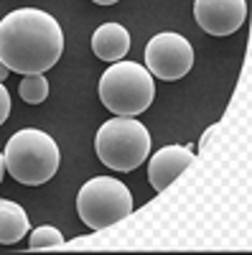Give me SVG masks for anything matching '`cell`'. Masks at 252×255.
<instances>
[{
	"label": "cell",
	"mask_w": 252,
	"mask_h": 255,
	"mask_svg": "<svg viewBox=\"0 0 252 255\" xmlns=\"http://www.w3.org/2000/svg\"><path fill=\"white\" fill-rule=\"evenodd\" d=\"M3 176H5V156L0 153V184H3Z\"/></svg>",
	"instance_id": "cell-15"
},
{
	"label": "cell",
	"mask_w": 252,
	"mask_h": 255,
	"mask_svg": "<svg viewBox=\"0 0 252 255\" xmlns=\"http://www.w3.org/2000/svg\"><path fill=\"white\" fill-rule=\"evenodd\" d=\"M64 51L59 20L38 8H18L0 20V61L15 74H44Z\"/></svg>",
	"instance_id": "cell-1"
},
{
	"label": "cell",
	"mask_w": 252,
	"mask_h": 255,
	"mask_svg": "<svg viewBox=\"0 0 252 255\" xmlns=\"http://www.w3.org/2000/svg\"><path fill=\"white\" fill-rule=\"evenodd\" d=\"M18 95L28 105H41L49 97V82L44 74H26L18 82Z\"/></svg>",
	"instance_id": "cell-11"
},
{
	"label": "cell",
	"mask_w": 252,
	"mask_h": 255,
	"mask_svg": "<svg viewBox=\"0 0 252 255\" xmlns=\"http://www.w3.org/2000/svg\"><path fill=\"white\" fill-rule=\"evenodd\" d=\"M194 163V151L186 145H166L153 153L148 163V179L156 191H163L171 186L188 166Z\"/></svg>",
	"instance_id": "cell-8"
},
{
	"label": "cell",
	"mask_w": 252,
	"mask_h": 255,
	"mask_svg": "<svg viewBox=\"0 0 252 255\" xmlns=\"http://www.w3.org/2000/svg\"><path fill=\"white\" fill-rule=\"evenodd\" d=\"M194 67V49L181 33H158L145 46V69L163 82H176Z\"/></svg>",
	"instance_id": "cell-6"
},
{
	"label": "cell",
	"mask_w": 252,
	"mask_h": 255,
	"mask_svg": "<svg viewBox=\"0 0 252 255\" xmlns=\"http://www.w3.org/2000/svg\"><path fill=\"white\" fill-rule=\"evenodd\" d=\"M61 245H64V235H61L56 227H51V225H41V227H36V230L31 232V243H28L31 250L61 248Z\"/></svg>",
	"instance_id": "cell-12"
},
{
	"label": "cell",
	"mask_w": 252,
	"mask_h": 255,
	"mask_svg": "<svg viewBox=\"0 0 252 255\" xmlns=\"http://www.w3.org/2000/svg\"><path fill=\"white\" fill-rule=\"evenodd\" d=\"M92 3H97V5H112V3H117V0H92Z\"/></svg>",
	"instance_id": "cell-17"
},
{
	"label": "cell",
	"mask_w": 252,
	"mask_h": 255,
	"mask_svg": "<svg viewBox=\"0 0 252 255\" xmlns=\"http://www.w3.org/2000/svg\"><path fill=\"white\" fill-rule=\"evenodd\" d=\"M8 74H10V69L5 67L3 61H0V82H5V77H8Z\"/></svg>",
	"instance_id": "cell-14"
},
{
	"label": "cell",
	"mask_w": 252,
	"mask_h": 255,
	"mask_svg": "<svg viewBox=\"0 0 252 255\" xmlns=\"http://www.w3.org/2000/svg\"><path fill=\"white\" fill-rule=\"evenodd\" d=\"M10 115V92L5 90V84L0 82V125H3Z\"/></svg>",
	"instance_id": "cell-13"
},
{
	"label": "cell",
	"mask_w": 252,
	"mask_h": 255,
	"mask_svg": "<svg viewBox=\"0 0 252 255\" xmlns=\"http://www.w3.org/2000/svg\"><path fill=\"white\" fill-rule=\"evenodd\" d=\"M153 97V74L138 61H112L99 79V100L115 115L135 118L151 108Z\"/></svg>",
	"instance_id": "cell-3"
},
{
	"label": "cell",
	"mask_w": 252,
	"mask_h": 255,
	"mask_svg": "<svg viewBox=\"0 0 252 255\" xmlns=\"http://www.w3.org/2000/svg\"><path fill=\"white\" fill-rule=\"evenodd\" d=\"M77 212L89 230L112 227L133 212V194L112 176H94L79 189Z\"/></svg>",
	"instance_id": "cell-5"
},
{
	"label": "cell",
	"mask_w": 252,
	"mask_h": 255,
	"mask_svg": "<svg viewBox=\"0 0 252 255\" xmlns=\"http://www.w3.org/2000/svg\"><path fill=\"white\" fill-rule=\"evenodd\" d=\"M212 133H214V130H206V133L201 135V140H199V145H201V148L206 145V140H209V138H212Z\"/></svg>",
	"instance_id": "cell-16"
},
{
	"label": "cell",
	"mask_w": 252,
	"mask_h": 255,
	"mask_svg": "<svg viewBox=\"0 0 252 255\" xmlns=\"http://www.w3.org/2000/svg\"><path fill=\"white\" fill-rule=\"evenodd\" d=\"M3 156L8 174L23 186H41L51 181L61 163L56 140L38 128H23L13 133Z\"/></svg>",
	"instance_id": "cell-2"
},
{
	"label": "cell",
	"mask_w": 252,
	"mask_h": 255,
	"mask_svg": "<svg viewBox=\"0 0 252 255\" xmlns=\"http://www.w3.org/2000/svg\"><path fill=\"white\" fill-rule=\"evenodd\" d=\"M97 158L112 171H135L151 156V133L135 118H112L94 135Z\"/></svg>",
	"instance_id": "cell-4"
},
{
	"label": "cell",
	"mask_w": 252,
	"mask_h": 255,
	"mask_svg": "<svg viewBox=\"0 0 252 255\" xmlns=\"http://www.w3.org/2000/svg\"><path fill=\"white\" fill-rule=\"evenodd\" d=\"M194 18L209 36H232L242 28L247 18V3L245 0H196Z\"/></svg>",
	"instance_id": "cell-7"
},
{
	"label": "cell",
	"mask_w": 252,
	"mask_h": 255,
	"mask_svg": "<svg viewBox=\"0 0 252 255\" xmlns=\"http://www.w3.org/2000/svg\"><path fill=\"white\" fill-rule=\"evenodd\" d=\"M28 227L31 222L23 207L10 199H0V245L20 243L28 235Z\"/></svg>",
	"instance_id": "cell-10"
},
{
	"label": "cell",
	"mask_w": 252,
	"mask_h": 255,
	"mask_svg": "<svg viewBox=\"0 0 252 255\" xmlns=\"http://www.w3.org/2000/svg\"><path fill=\"white\" fill-rule=\"evenodd\" d=\"M92 51L102 61H120L130 51V33L120 23H102L92 33Z\"/></svg>",
	"instance_id": "cell-9"
}]
</instances>
